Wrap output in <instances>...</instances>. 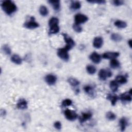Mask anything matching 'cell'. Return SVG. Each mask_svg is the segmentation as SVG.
Here are the masks:
<instances>
[{
	"label": "cell",
	"instance_id": "1",
	"mask_svg": "<svg viewBox=\"0 0 132 132\" xmlns=\"http://www.w3.org/2000/svg\"><path fill=\"white\" fill-rule=\"evenodd\" d=\"M1 7L4 12L8 15H11L14 14L17 10L16 4L10 0L3 1L1 4Z\"/></svg>",
	"mask_w": 132,
	"mask_h": 132
},
{
	"label": "cell",
	"instance_id": "2",
	"mask_svg": "<svg viewBox=\"0 0 132 132\" xmlns=\"http://www.w3.org/2000/svg\"><path fill=\"white\" fill-rule=\"evenodd\" d=\"M69 51V50H68L66 47L63 48L59 49L57 51V55L61 59L67 61L69 59V55L68 54Z\"/></svg>",
	"mask_w": 132,
	"mask_h": 132
},
{
	"label": "cell",
	"instance_id": "3",
	"mask_svg": "<svg viewBox=\"0 0 132 132\" xmlns=\"http://www.w3.org/2000/svg\"><path fill=\"white\" fill-rule=\"evenodd\" d=\"M112 76V72L109 69H102L99 72V77L102 81H105L107 77H110Z\"/></svg>",
	"mask_w": 132,
	"mask_h": 132
},
{
	"label": "cell",
	"instance_id": "4",
	"mask_svg": "<svg viewBox=\"0 0 132 132\" xmlns=\"http://www.w3.org/2000/svg\"><path fill=\"white\" fill-rule=\"evenodd\" d=\"M63 36H64V40L66 43V47L68 49L70 50L72 48H73L75 46V42L70 37H69L67 34H63Z\"/></svg>",
	"mask_w": 132,
	"mask_h": 132
},
{
	"label": "cell",
	"instance_id": "5",
	"mask_svg": "<svg viewBox=\"0 0 132 132\" xmlns=\"http://www.w3.org/2000/svg\"><path fill=\"white\" fill-rule=\"evenodd\" d=\"M66 118L69 121L75 120L77 118V113L73 110L70 109H67L64 112Z\"/></svg>",
	"mask_w": 132,
	"mask_h": 132
},
{
	"label": "cell",
	"instance_id": "6",
	"mask_svg": "<svg viewBox=\"0 0 132 132\" xmlns=\"http://www.w3.org/2000/svg\"><path fill=\"white\" fill-rule=\"evenodd\" d=\"M24 27L28 29H34L39 27V24L34 20V17H32L29 21L25 22Z\"/></svg>",
	"mask_w": 132,
	"mask_h": 132
},
{
	"label": "cell",
	"instance_id": "7",
	"mask_svg": "<svg viewBox=\"0 0 132 132\" xmlns=\"http://www.w3.org/2000/svg\"><path fill=\"white\" fill-rule=\"evenodd\" d=\"M74 19L75 23L80 24L87 22L88 19L86 15L81 14H78L75 16Z\"/></svg>",
	"mask_w": 132,
	"mask_h": 132
},
{
	"label": "cell",
	"instance_id": "8",
	"mask_svg": "<svg viewBox=\"0 0 132 132\" xmlns=\"http://www.w3.org/2000/svg\"><path fill=\"white\" fill-rule=\"evenodd\" d=\"M45 81L48 85H53L57 81V77L54 75L49 74L46 76Z\"/></svg>",
	"mask_w": 132,
	"mask_h": 132
},
{
	"label": "cell",
	"instance_id": "9",
	"mask_svg": "<svg viewBox=\"0 0 132 132\" xmlns=\"http://www.w3.org/2000/svg\"><path fill=\"white\" fill-rule=\"evenodd\" d=\"M103 44V40L101 37H95L93 42V47L96 49L101 48Z\"/></svg>",
	"mask_w": 132,
	"mask_h": 132
},
{
	"label": "cell",
	"instance_id": "10",
	"mask_svg": "<svg viewBox=\"0 0 132 132\" xmlns=\"http://www.w3.org/2000/svg\"><path fill=\"white\" fill-rule=\"evenodd\" d=\"M119 56V53L118 52H106L103 54V58L104 59H115Z\"/></svg>",
	"mask_w": 132,
	"mask_h": 132
},
{
	"label": "cell",
	"instance_id": "11",
	"mask_svg": "<svg viewBox=\"0 0 132 132\" xmlns=\"http://www.w3.org/2000/svg\"><path fill=\"white\" fill-rule=\"evenodd\" d=\"M90 59L92 61H93L95 64H99L100 63L101 58L100 55L97 53L96 52H93L90 55Z\"/></svg>",
	"mask_w": 132,
	"mask_h": 132
},
{
	"label": "cell",
	"instance_id": "12",
	"mask_svg": "<svg viewBox=\"0 0 132 132\" xmlns=\"http://www.w3.org/2000/svg\"><path fill=\"white\" fill-rule=\"evenodd\" d=\"M17 106V108L20 109H25L28 108V102L25 99H21L18 101Z\"/></svg>",
	"mask_w": 132,
	"mask_h": 132
},
{
	"label": "cell",
	"instance_id": "13",
	"mask_svg": "<svg viewBox=\"0 0 132 132\" xmlns=\"http://www.w3.org/2000/svg\"><path fill=\"white\" fill-rule=\"evenodd\" d=\"M92 117V114L90 112H84L80 117V122L82 123L89 120Z\"/></svg>",
	"mask_w": 132,
	"mask_h": 132
},
{
	"label": "cell",
	"instance_id": "14",
	"mask_svg": "<svg viewBox=\"0 0 132 132\" xmlns=\"http://www.w3.org/2000/svg\"><path fill=\"white\" fill-rule=\"evenodd\" d=\"M131 94L129 92H125L122 94L120 96V99L121 101L124 102H130L131 101Z\"/></svg>",
	"mask_w": 132,
	"mask_h": 132
},
{
	"label": "cell",
	"instance_id": "15",
	"mask_svg": "<svg viewBox=\"0 0 132 132\" xmlns=\"http://www.w3.org/2000/svg\"><path fill=\"white\" fill-rule=\"evenodd\" d=\"M49 3L51 5L55 11H58L60 8V3L59 1H49Z\"/></svg>",
	"mask_w": 132,
	"mask_h": 132
},
{
	"label": "cell",
	"instance_id": "16",
	"mask_svg": "<svg viewBox=\"0 0 132 132\" xmlns=\"http://www.w3.org/2000/svg\"><path fill=\"white\" fill-rule=\"evenodd\" d=\"M120 125V129L121 131L125 130L126 126L128 125L127 120L125 118H122L120 119L119 121Z\"/></svg>",
	"mask_w": 132,
	"mask_h": 132
},
{
	"label": "cell",
	"instance_id": "17",
	"mask_svg": "<svg viewBox=\"0 0 132 132\" xmlns=\"http://www.w3.org/2000/svg\"><path fill=\"white\" fill-rule=\"evenodd\" d=\"M107 99L111 102V103L112 105L114 106V105H116V103H117V102L118 100V97L116 95L109 94L108 95V96L107 97Z\"/></svg>",
	"mask_w": 132,
	"mask_h": 132
},
{
	"label": "cell",
	"instance_id": "18",
	"mask_svg": "<svg viewBox=\"0 0 132 132\" xmlns=\"http://www.w3.org/2000/svg\"><path fill=\"white\" fill-rule=\"evenodd\" d=\"M116 81L120 84H124L127 83V78L123 75H118L116 78Z\"/></svg>",
	"mask_w": 132,
	"mask_h": 132
},
{
	"label": "cell",
	"instance_id": "19",
	"mask_svg": "<svg viewBox=\"0 0 132 132\" xmlns=\"http://www.w3.org/2000/svg\"><path fill=\"white\" fill-rule=\"evenodd\" d=\"M81 7V4L78 1H72L71 3L70 8L73 11H76L80 9Z\"/></svg>",
	"mask_w": 132,
	"mask_h": 132
},
{
	"label": "cell",
	"instance_id": "20",
	"mask_svg": "<svg viewBox=\"0 0 132 132\" xmlns=\"http://www.w3.org/2000/svg\"><path fill=\"white\" fill-rule=\"evenodd\" d=\"M11 60L13 63H14L17 65L21 64L22 61L21 58L18 55H14L11 57Z\"/></svg>",
	"mask_w": 132,
	"mask_h": 132
},
{
	"label": "cell",
	"instance_id": "21",
	"mask_svg": "<svg viewBox=\"0 0 132 132\" xmlns=\"http://www.w3.org/2000/svg\"><path fill=\"white\" fill-rule=\"evenodd\" d=\"M115 25L119 29H124L127 27V24L125 22L121 20H117L115 23Z\"/></svg>",
	"mask_w": 132,
	"mask_h": 132
},
{
	"label": "cell",
	"instance_id": "22",
	"mask_svg": "<svg viewBox=\"0 0 132 132\" xmlns=\"http://www.w3.org/2000/svg\"><path fill=\"white\" fill-rule=\"evenodd\" d=\"M50 27V31H49L50 35L56 34L58 33L59 31V27L58 25H53Z\"/></svg>",
	"mask_w": 132,
	"mask_h": 132
},
{
	"label": "cell",
	"instance_id": "23",
	"mask_svg": "<svg viewBox=\"0 0 132 132\" xmlns=\"http://www.w3.org/2000/svg\"><path fill=\"white\" fill-rule=\"evenodd\" d=\"M109 87L111 90L113 92H116L118 89L119 85H118V83L116 81H112L110 82L109 84Z\"/></svg>",
	"mask_w": 132,
	"mask_h": 132
},
{
	"label": "cell",
	"instance_id": "24",
	"mask_svg": "<svg viewBox=\"0 0 132 132\" xmlns=\"http://www.w3.org/2000/svg\"><path fill=\"white\" fill-rule=\"evenodd\" d=\"M39 13L42 16L46 17L48 15L49 11L46 6L44 5H42L40 6L39 8Z\"/></svg>",
	"mask_w": 132,
	"mask_h": 132
},
{
	"label": "cell",
	"instance_id": "25",
	"mask_svg": "<svg viewBox=\"0 0 132 132\" xmlns=\"http://www.w3.org/2000/svg\"><path fill=\"white\" fill-rule=\"evenodd\" d=\"M84 89L85 92L86 93H87L88 94H89L91 96L94 95V90L92 86H91L90 85L85 86L84 88Z\"/></svg>",
	"mask_w": 132,
	"mask_h": 132
},
{
	"label": "cell",
	"instance_id": "26",
	"mask_svg": "<svg viewBox=\"0 0 132 132\" xmlns=\"http://www.w3.org/2000/svg\"><path fill=\"white\" fill-rule=\"evenodd\" d=\"M111 39L113 41L119 42L122 40V37L117 33H113L111 35Z\"/></svg>",
	"mask_w": 132,
	"mask_h": 132
},
{
	"label": "cell",
	"instance_id": "27",
	"mask_svg": "<svg viewBox=\"0 0 132 132\" xmlns=\"http://www.w3.org/2000/svg\"><path fill=\"white\" fill-rule=\"evenodd\" d=\"M110 66L112 69H117L120 67V64L118 60L115 59H112L110 62Z\"/></svg>",
	"mask_w": 132,
	"mask_h": 132
},
{
	"label": "cell",
	"instance_id": "28",
	"mask_svg": "<svg viewBox=\"0 0 132 132\" xmlns=\"http://www.w3.org/2000/svg\"><path fill=\"white\" fill-rule=\"evenodd\" d=\"M68 82L73 87L77 86L80 84V82L77 80L72 77L69 78L68 80Z\"/></svg>",
	"mask_w": 132,
	"mask_h": 132
},
{
	"label": "cell",
	"instance_id": "29",
	"mask_svg": "<svg viewBox=\"0 0 132 132\" xmlns=\"http://www.w3.org/2000/svg\"><path fill=\"white\" fill-rule=\"evenodd\" d=\"M86 70L87 72L91 75L94 74L96 72V68L92 65H88L86 67Z\"/></svg>",
	"mask_w": 132,
	"mask_h": 132
},
{
	"label": "cell",
	"instance_id": "30",
	"mask_svg": "<svg viewBox=\"0 0 132 132\" xmlns=\"http://www.w3.org/2000/svg\"><path fill=\"white\" fill-rule=\"evenodd\" d=\"M59 23V20L56 17H53L50 19L49 22V27H52L55 25H58Z\"/></svg>",
	"mask_w": 132,
	"mask_h": 132
},
{
	"label": "cell",
	"instance_id": "31",
	"mask_svg": "<svg viewBox=\"0 0 132 132\" xmlns=\"http://www.w3.org/2000/svg\"><path fill=\"white\" fill-rule=\"evenodd\" d=\"M106 117L107 119H108L109 120H110V121L114 120L116 118V115L111 111L108 112L106 115Z\"/></svg>",
	"mask_w": 132,
	"mask_h": 132
},
{
	"label": "cell",
	"instance_id": "32",
	"mask_svg": "<svg viewBox=\"0 0 132 132\" xmlns=\"http://www.w3.org/2000/svg\"><path fill=\"white\" fill-rule=\"evenodd\" d=\"M2 50L4 52V53H5V54L6 55H10L12 53V51H11V49L10 48V47L7 45H5L3 46L2 48Z\"/></svg>",
	"mask_w": 132,
	"mask_h": 132
},
{
	"label": "cell",
	"instance_id": "33",
	"mask_svg": "<svg viewBox=\"0 0 132 132\" xmlns=\"http://www.w3.org/2000/svg\"><path fill=\"white\" fill-rule=\"evenodd\" d=\"M73 29L77 33H81L83 31V29L80 24H78L75 23L73 25Z\"/></svg>",
	"mask_w": 132,
	"mask_h": 132
},
{
	"label": "cell",
	"instance_id": "34",
	"mask_svg": "<svg viewBox=\"0 0 132 132\" xmlns=\"http://www.w3.org/2000/svg\"><path fill=\"white\" fill-rule=\"evenodd\" d=\"M72 104V101L70 100V99H65V100H64L62 102V105L64 107H66V106H69L71 105Z\"/></svg>",
	"mask_w": 132,
	"mask_h": 132
},
{
	"label": "cell",
	"instance_id": "35",
	"mask_svg": "<svg viewBox=\"0 0 132 132\" xmlns=\"http://www.w3.org/2000/svg\"><path fill=\"white\" fill-rule=\"evenodd\" d=\"M112 3L114 5L118 6L123 5L124 4V2L123 1H121V0H116V1H112Z\"/></svg>",
	"mask_w": 132,
	"mask_h": 132
},
{
	"label": "cell",
	"instance_id": "36",
	"mask_svg": "<svg viewBox=\"0 0 132 132\" xmlns=\"http://www.w3.org/2000/svg\"><path fill=\"white\" fill-rule=\"evenodd\" d=\"M54 127L56 129H57L58 130H60L61 128V123L59 121H57V122H55Z\"/></svg>",
	"mask_w": 132,
	"mask_h": 132
},
{
	"label": "cell",
	"instance_id": "37",
	"mask_svg": "<svg viewBox=\"0 0 132 132\" xmlns=\"http://www.w3.org/2000/svg\"><path fill=\"white\" fill-rule=\"evenodd\" d=\"M88 2L91 3H98L99 4H104L105 3V1H102V0H98V1H88Z\"/></svg>",
	"mask_w": 132,
	"mask_h": 132
},
{
	"label": "cell",
	"instance_id": "38",
	"mask_svg": "<svg viewBox=\"0 0 132 132\" xmlns=\"http://www.w3.org/2000/svg\"><path fill=\"white\" fill-rule=\"evenodd\" d=\"M1 115L2 116H5V115H6V111H5L4 110L2 109V110H1Z\"/></svg>",
	"mask_w": 132,
	"mask_h": 132
},
{
	"label": "cell",
	"instance_id": "39",
	"mask_svg": "<svg viewBox=\"0 0 132 132\" xmlns=\"http://www.w3.org/2000/svg\"><path fill=\"white\" fill-rule=\"evenodd\" d=\"M128 44L129 47L131 48V39H130L128 41Z\"/></svg>",
	"mask_w": 132,
	"mask_h": 132
}]
</instances>
